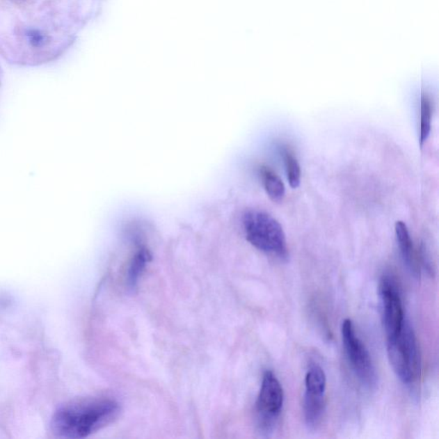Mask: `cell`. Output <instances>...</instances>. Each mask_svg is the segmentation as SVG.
<instances>
[{
  "instance_id": "obj_1",
  "label": "cell",
  "mask_w": 439,
  "mask_h": 439,
  "mask_svg": "<svg viewBox=\"0 0 439 439\" xmlns=\"http://www.w3.org/2000/svg\"><path fill=\"white\" fill-rule=\"evenodd\" d=\"M120 407L109 398H83L62 405L51 418L56 436L84 438L110 425L119 416Z\"/></svg>"
},
{
  "instance_id": "obj_2",
  "label": "cell",
  "mask_w": 439,
  "mask_h": 439,
  "mask_svg": "<svg viewBox=\"0 0 439 439\" xmlns=\"http://www.w3.org/2000/svg\"><path fill=\"white\" fill-rule=\"evenodd\" d=\"M246 239L257 249L282 260L287 257L285 232L274 217L260 210H249L243 217Z\"/></svg>"
},
{
  "instance_id": "obj_3",
  "label": "cell",
  "mask_w": 439,
  "mask_h": 439,
  "mask_svg": "<svg viewBox=\"0 0 439 439\" xmlns=\"http://www.w3.org/2000/svg\"><path fill=\"white\" fill-rule=\"evenodd\" d=\"M391 367L404 383H414L420 375V356L414 330L407 320L394 337L387 339Z\"/></svg>"
},
{
  "instance_id": "obj_4",
  "label": "cell",
  "mask_w": 439,
  "mask_h": 439,
  "mask_svg": "<svg viewBox=\"0 0 439 439\" xmlns=\"http://www.w3.org/2000/svg\"><path fill=\"white\" fill-rule=\"evenodd\" d=\"M343 344L349 362L356 375L367 385L371 386L376 382V372L366 346L357 337L352 320L343 321L342 326Z\"/></svg>"
},
{
  "instance_id": "obj_5",
  "label": "cell",
  "mask_w": 439,
  "mask_h": 439,
  "mask_svg": "<svg viewBox=\"0 0 439 439\" xmlns=\"http://www.w3.org/2000/svg\"><path fill=\"white\" fill-rule=\"evenodd\" d=\"M283 389L278 378L271 371L264 372L256 408L262 429L272 426L282 408Z\"/></svg>"
},
{
  "instance_id": "obj_6",
  "label": "cell",
  "mask_w": 439,
  "mask_h": 439,
  "mask_svg": "<svg viewBox=\"0 0 439 439\" xmlns=\"http://www.w3.org/2000/svg\"><path fill=\"white\" fill-rule=\"evenodd\" d=\"M383 305V322L387 339L394 337L404 322L403 303L397 287L390 278H383L379 287Z\"/></svg>"
},
{
  "instance_id": "obj_7",
  "label": "cell",
  "mask_w": 439,
  "mask_h": 439,
  "mask_svg": "<svg viewBox=\"0 0 439 439\" xmlns=\"http://www.w3.org/2000/svg\"><path fill=\"white\" fill-rule=\"evenodd\" d=\"M394 230H396L398 245H399L401 257H403L406 266L408 267L413 276H415L416 279H420V271L418 261H417L407 225L404 221H398L396 226H394Z\"/></svg>"
},
{
  "instance_id": "obj_8",
  "label": "cell",
  "mask_w": 439,
  "mask_h": 439,
  "mask_svg": "<svg viewBox=\"0 0 439 439\" xmlns=\"http://www.w3.org/2000/svg\"><path fill=\"white\" fill-rule=\"evenodd\" d=\"M262 182L265 191L273 202H281L285 195V186L280 177L268 167L260 169Z\"/></svg>"
},
{
  "instance_id": "obj_9",
  "label": "cell",
  "mask_w": 439,
  "mask_h": 439,
  "mask_svg": "<svg viewBox=\"0 0 439 439\" xmlns=\"http://www.w3.org/2000/svg\"><path fill=\"white\" fill-rule=\"evenodd\" d=\"M151 260V255L145 247H139L134 254L127 273L128 285L134 289L139 281L140 276Z\"/></svg>"
},
{
  "instance_id": "obj_10",
  "label": "cell",
  "mask_w": 439,
  "mask_h": 439,
  "mask_svg": "<svg viewBox=\"0 0 439 439\" xmlns=\"http://www.w3.org/2000/svg\"><path fill=\"white\" fill-rule=\"evenodd\" d=\"M326 390V376L322 368L313 366L305 376V394L324 397Z\"/></svg>"
},
{
  "instance_id": "obj_11",
  "label": "cell",
  "mask_w": 439,
  "mask_h": 439,
  "mask_svg": "<svg viewBox=\"0 0 439 439\" xmlns=\"http://www.w3.org/2000/svg\"><path fill=\"white\" fill-rule=\"evenodd\" d=\"M431 99L430 95L425 88H422L420 94V145L423 146L429 136L431 127V113H433V106H431Z\"/></svg>"
},
{
  "instance_id": "obj_12",
  "label": "cell",
  "mask_w": 439,
  "mask_h": 439,
  "mask_svg": "<svg viewBox=\"0 0 439 439\" xmlns=\"http://www.w3.org/2000/svg\"><path fill=\"white\" fill-rule=\"evenodd\" d=\"M305 418L309 426L315 427L322 419L324 409V397L305 394Z\"/></svg>"
},
{
  "instance_id": "obj_13",
  "label": "cell",
  "mask_w": 439,
  "mask_h": 439,
  "mask_svg": "<svg viewBox=\"0 0 439 439\" xmlns=\"http://www.w3.org/2000/svg\"><path fill=\"white\" fill-rule=\"evenodd\" d=\"M284 163H285L287 180L293 189L300 186L301 172V166L297 158L289 150L284 149L282 151Z\"/></svg>"
},
{
  "instance_id": "obj_14",
  "label": "cell",
  "mask_w": 439,
  "mask_h": 439,
  "mask_svg": "<svg viewBox=\"0 0 439 439\" xmlns=\"http://www.w3.org/2000/svg\"><path fill=\"white\" fill-rule=\"evenodd\" d=\"M24 35L29 45L35 47V49H40V47L45 46L47 42V36L39 29H27L24 33Z\"/></svg>"
}]
</instances>
